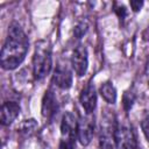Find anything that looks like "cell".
<instances>
[{
  "mask_svg": "<svg viewBox=\"0 0 149 149\" xmlns=\"http://www.w3.org/2000/svg\"><path fill=\"white\" fill-rule=\"evenodd\" d=\"M29 50V40L22 27L13 21L7 30V36L0 52V64L3 70L10 71L19 68Z\"/></svg>",
  "mask_w": 149,
  "mask_h": 149,
  "instance_id": "1",
  "label": "cell"
},
{
  "mask_svg": "<svg viewBox=\"0 0 149 149\" xmlns=\"http://www.w3.org/2000/svg\"><path fill=\"white\" fill-rule=\"evenodd\" d=\"M52 69V48L48 41L41 40L35 44L33 55V76L35 80L44 79Z\"/></svg>",
  "mask_w": 149,
  "mask_h": 149,
  "instance_id": "2",
  "label": "cell"
},
{
  "mask_svg": "<svg viewBox=\"0 0 149 149\" xmlns=\"http://www.w3.org/2000/svg\"><path fill=\"white\" fill-rule=\"evenodd\" d=\"M115 147L118 149H135L139 147L136 134L132 126L127 123H116L115 133H114Z\"/></svg>",
  "mask_w": 149,
  "mask_h": 149,
  "instance_id": "3",
  "label": "cell"
},
{
  "mask_svg": "<svg viewBox=\"0 0 149 149\" xmlns=\"http://www.w3.org/2000/svg\"><path fill=\"white\" fill-rule=\"evenodd\" d=\"M94 115L85 114L78 119L77 126V140L81 146H88L94 135Z\"/></svg>",
  "mask_w": 149,
  "mask_h": 149,
  "instance_id": "4",
  "label": "cell"
},
{
  "mask_svg": "<svg viewBox=\"0 0 149 149\" xmlns=\"http://www.w3.org/2000/svg\"><path fill=\"white\" fill-rule=\"evenodd\" d=\"M71 69L78 77H83L88 69V52L84 44H78L71 55Z\"/></svg>",
  "mask_w": 149,
  "mask_h": 149,
  "instance_id": "5",
  "label": "cell"
},
{
  "mask_svg": "<svg viewBox=\"0 0 149 149\" xmlns=\"http://www.w3.org/2000/svg\"><path fill=\"white\" fill-rule=\"evenodd\" d=\"M58 111H59V105H58L57 97L51 88H48L44 92L43 98H42V105H41L42 118L45 121L51 122L57 116Z\"/></svg>",
  "mask_w": 149,
  "mask_h": 149,
  "instance_id": "6",
  "label": "cell"
},
{
  "mask_svg": "<svg viewBox=\"0 0 149 149\" xmlns=\"http://www.w3.org/2000/svg\"><path fill=\"white\" fill-rule=\"evenodd\" d=\"M72 70L70 69V66L66 63H58L52 73V84L58 88L68 90L72 86Z\"/></svg>",
  "mask_w": 149,
  "mask_h": 149,
  "instance_id": "7",
  "label": "cell"
},
{
  "mask_svg": "<svg viewBox=\"0 0 149 149\" xmlns=\"http://www.w3.org/2000/svg\"><path fill=\"white\" fill-rule=\"evenodd\" d=\"M97 91L93 83H87L79 94V101L86 114H92L97 107Z\"/></svg>",
  "mask_w": 149,
  "mask_h": 149,
  "instance_id": "8",
  "label": "cell"
},
{
  "mask_svg": "<svg viewBox=\"0 0 149 149\" xmlns=\"http://www.w3.org/2000/svg\"><path fill=\"white\" fill-rule=\"evenodd\" d=\"M78 119L71 112H65L61 121V137L77 139Z\"/></svg>",
  "mask_w": 149,
  "mask_h": 149,
  "instance_id": "9",
  "label": "cell"
},
{
  "mask_svg": "<svg viewBox=\"0 0 149 149\" xmlns=\"http://www.w3.org/2000/svg\"><path fill=\"white\" fill-rule=\"evenodd\" d=\"M21 112V107L16 101H5L1 106V125L9 126L12 125Z\"/></svg>",
  "mask_w": 149,
  "mask_h": 149,
  "instance_id": "10",
  "label": "cell"
},
{
  "mask_svg": "<svg viewBox=\"0 0 149 149\" xmlns=\"http://www.w3.org/2000/svg\"><path fill=\"white\" fill-rule=\"evenodd\" d=\"M100 94L102 97V99L109 104V105H114L116 102V98H118V94H116V88L114 87L113 83L107 80L105 83L101 84L100 86Z\"/></svg>",
  "mask_w": 149,
  "mask_h": 149,
  "instance_id": "11",
  "label": "cell"
},
{
  "mask_svg": "<svg viewBox=\"0 0 149 149\" xmlns=\"http://www.w3.org/2000/svg\"><path fill=\"white\" fill-rule=\"evenodd\" d=\"M135 99H136V94L132 88L127 90L123 93V95H122V106H123V109L126 112H129L132 109V107L135 102Z\"/></svg>",
  "mask_w": 149,
  "mask_h": 149,
  "instance_id": "12",
  "label": "cell"
},
{
  "mask_svg": "<svg viewBox=\"0 0 149 149\" xmlns=\"http://www.w3.org/2000/svg\"><path fill=\"white\" fill-rule=\"evenodd\" d=\"M37 127V122L34 120V119H28V120H23L20 126L17 127V130L20 133H23V134H29L31 132H34Z\"/></svg>",
  "mask_w": 149,
  "mask_h": 149,
  "instance_id": "13",
  "label": "cell"
},
{
  "mask_svg": "<svg viewBox=\"0 0 149 149\" xmlns=\"http://www.w3.org/2000/svg\"><path fill=\"white\" fill-rule=\"evenodd\" d=\"M100 149H115V141L113 135H104L100 134L99 137Z\"/></svg>",
  "mask_w": 149,
  "mask_h": 149,
  "instance_id": "14",
  "label": "cell"
},
{
  "mask_svg": "<svg viewBox=\"0 0 149 149\" xmlns=\"http://www.w3.org/2000/svg\"><path fill=\"white\" fill-rule=\"evenodd\" d=\"M88 30V24L86 22H78L73 28V37L77 40H80Z\"/></svg>",
  "mask_w": 149,
  "mask_h": 149,
  "instance_id": "15",
  "label": "cell"
},
{
  "mask_svg": "<svg viewBox=\"0 0 149 149\" xmlns=\"http://www.w3.org/2000/svg\"><path fill=\"white\" fill-rule=\"evenodd\" d=\"M114 13L116 14V16L119 17L120 21H125V19L127 17V14H128V10H127V7L123 5V3H114Z\"/></svg>",
  "mask_w": 149,
  "mask_h": 149,
  "instance_id": "16",
  "label": "cell"
},
{
  "mask_svg": "<svg viewBox=\"0 0 149 149\" xmlns=\"http://www.w3.org/2000/svg\"><path fill=\"white\" fill-rule=\"evenodd\" d=\"M76 140L70 137H61L59 149H76Z\"/></svg>",
  "mask_w": 149,
  "mask_h": 149,
  "instance_id": "17",
  "label": "cell"
},
{
  "mask_svg": "<svg viewBox=\"0 0 149 149\" xmlns=\"http://www.w3.org/2000/svg\"><path fill=\"white\" fill-rule=\"evenodd\" d=\"M141 128H142L143 135L146 136L147 141L149 142V109L144 113V115L141 120Z\"/></svg>",
  "mask_w": 149,
  "mask_h": 149,
  "instance_id": "18",
  "label": "cell"
},
{
  "mask_svg": "<svg viewBox=\"0 0 149 149\" xmlns=\"http://www.w3.org/2000/svg\"><path fill=\"white\" fill-rule=\"evenodd\" d=\"M129 5H130V8L134 13H137L141 10V8L143 7V1H140V0H132L129 1Z\"/></svg>",
  "mask_w": 149,
  "mask_h": 149,
  "instance_id": "19",
  "label": "cell"
},
{
  "mask_svg": "<svg viewBox=\"0 0 149 149\" xmlns=\"http://www.w3.org/2000/svg\"><path fill=\"white\" fill-rule=\"evenodd\" d=\"M146 73H147V76H149V57H148V61L146 63Z\"/></svg>",
  "mask_w": 149,
  "mask_h": 149,
  "instance_id": "20",
  "label": "cell"
},
{
  "mask_svg": "<svg viewBox=\"0 0 149 149\" xmlns=\"http://www.w3.org/2000/svg\"><path fill=\"white\" fill-rule=\"evenodd\" d=\"M135 149H141V148H140V147H136V148H135Z\"/></svg>",
  "mask_w": 149,
  "mask_h": 149,
  "instance_id": "21",
  "label": "cell"
}]
</instances>
